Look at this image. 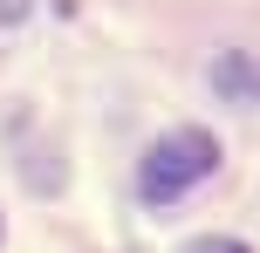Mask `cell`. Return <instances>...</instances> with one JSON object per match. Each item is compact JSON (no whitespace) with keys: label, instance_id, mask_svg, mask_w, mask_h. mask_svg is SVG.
I'll list each match as a JSON object with an SVG mask.
<instances>
[{"label":"cell","instance_id":"1","mask_svg":"<svg viewBox=\"0 0 260 253\" xmlns=\"http://www.w3.org/2000/svg\"><path fill=\"white\" fill-rule=\"evenodd\" d=\"M212 164H219V144H212L206 130H171V137H157V144L144 151L137 185H144L151 205H165V199H178V192H192Z\"/></svg>","mask_w":260,"mask_h":253},{"label":"cell","instance_id":"2","mask_svg":"<svg viewBox=\"0 0 260 253\" xmlns=\"http://www.w3.org/2000/svg\"><path fill=\"white\" fill-rule=\"evenodd\" d=\"M219 82H233V89L247 96V89H260V68H247V62L233 55V62H219Z\"/></svg>","mask_w":260,"mask_h":253},{"label":"cell","instance_id":"3","mask_svg":"<svg viewBox=\"0 0 260 253\" xmlns=\"http://www.w3.org/2000/svg\"><path fill=\"white\" fill-rule=\"evenodd\" d=\"M192 253H247V246H240V240H199Z\"/></svg>","mask_w":260,"mask_h":253},{"label":"cell","instance_id":"4","mask_svg":"<svg viewBox=\"0 0 260 253\" xmlns=\"http://www.w3.org/2000/svg\"><path fill=\"white\" fill-rule=\"evenodd\" d=\"M14 7H21V0H0V14H14Z\"/></svg>","mask_w":260,"mask_h":253}]
</instances>
